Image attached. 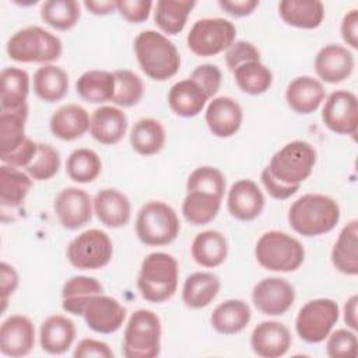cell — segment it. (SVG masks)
I'll return each instance as SVG.
<instances>
[{
    "instance_id": "obj_4",
    "label": "cell",
    "mask_w": 358,
    "mask_h": 358,
    "mask_svg": "<svg viewBox=\"0 0 358 358\" xmlns=\"http://www.w3.org/2000/svg\"><path fill=\"white\" fill-rule=\"evenodd\" d=\"M6 52L14 62L50 64L62 56L63 43L55 34L38 25H29L10 36Z\"/></svg>"
},
{
    "instance_id": "obj_46",
    "label": "cell",
    "mask_w": 358,
    "mask_h": 358,
    "mask_svg": "<svg viewBox=\"0 0 358 358\" xmlns=\"http://www.w3.org/2000/svg\"><path fill=\"white\" fill-rule=\"evenodd\" d=\"M186 190L206 192L222 199L225 192V178L222 172L214 166H199L189 175Z\"/></svg>"
},
{
    "instance_id": "obj_39",
    "label": "cell",
    "mask_w": 358,
    "mask_h": 358,
    "mask_svg": "<svg viewBox=\"0 0 358 358\" xmlns=\"http://www.w3.org/2000/svg\"><path fill=\"white\" fill-rule=\"evenodd\" d=\"M196 1L189 0H158L154 11V21L158 28L168 35H176L183 31L187 17Z\"/></svg>"
},
{
    "instance_id": "obj_7",
    "label": "cell",
    "mask_w": 358,
    "mask_h": 358,
    "mask_svg": "<svg viewBox=\"0 0 358 358\" xmlns=\"http://www.w3.org/2000/svg\"><path fill=\"white\" fill-rule=\"evenodd\" d=\"M161 320L150 309H137L127 320L123 333L126 358H155L161 352Z\"/></svg>"
},
{
    "instance_id": "obj_49",
    "label": "cell",
    "mask_w": 358,
    "mask_h": 358,
    "mask_svg": "<svg viewBox=\"0 0 358 358\" xmlns=\"http://www.w3.org/2000/svg\"><path fill=\"white\" fill-rule=\"evenodd\" d=\"M260 60V52L257 48L248 41H236L234 42L225 53V63L227 67L234 71L238 66L248 63V62H257Z\"/></svg>"
},
{
    "instance_id": "obj_18",
    "label": "cell",
    "mask_w": 358,
    "mask_h": 358,
    "mask_svg": "<svg viewBox=\"0 0 358 358\" xmlns=\"http://www.w3.org/2000/svg\"><path fill=\"white\" fill-rule=\"evenodd\" d=\"M292 337L284 323L264 320L259 323L250 334V347L253 352L263 358H278L288 352Z\"/></svg>"
},
{
    "instance_id": "obj_24",
    "label": "cell",
    "mask_w": 358,
    "mask_h": 358,
    "mask_svg": "<svg viewBox=\"0 0 358 358\" xmlns=\"http://www.w3.org/2000/svg\"><path fill=\"white\" fill-rule=\"evenodd\" d=\"M90 119L91 116L85 108L77 103H67L52 113L49 127L55 137L73 141L90 130Z\"/></svg>"
},
{
    "instance_id": "obj_31",
    "label": "cell",
    "mask_w": 358,
    "mask_h": 358,
    "mask_svg": "<svg viewBox=\"0 0 358 358\" xmlns=\"http://www.w3.org/2000/svg\"><path fill=\"white\" fill-rule=\"evenodd\" d=\"M193 260L207 268L222 264L228 255L227 238L215 229H207L197 234L190 246Z\"/></svg>"
},
{
    "instance_id": "obj_33",
    "label": "cell",
    "mask_w": 358,
    "mask_h": 358,
    "mask_svg": "<svg viewBox=\"0 0 358 358\" xmlns=\"http://www.w3.org/2000/svg\"><path fill=\"white\" fill-rule=\"evenodd\" d=\"M166 140V133L162 123L154 117L138 119L130 130L131 148L144 157L158 154Z\"/></svg>"
},
{
    "instance_id": "obj_56",
    "label": "cell",
    "mask_w": 358,
    "mask_h": 358,
    "mask_svg": "<svg viewBox=\"0 0 358 358\" xmlns=\"http://www.w3.org/2000/svg\"><path fill=\"white\" fill-rule=\"evenodd\" d=\"M218 6L232 17H246L259 6L257 0H220Z\"/></svg>"
},
{
    "instance_id": "obj_44",
    "label": "cell",
    "mask_w": 358,
    "mask_h": 358,
    "mask_svg": "<svg viewBox=\"0 0 358 358\" xmlns=\"http://www.w3.org/2000/svg\"><path fill=\"white\" fill-rule=\"evenodd\" d=\"M115 76V94L112 102L122 108H131L137 105L144 94L141 78L131 70L119 69L113 71Z\"/></svg>"
},
{
    "instance_id": "obj_28",
    "label": "cell",
    "mask_w": 358,
    "mask_h": 358,
    "mask_svg": "<svg viewBox=\"0 0 358 358\" xmlns=\"http://www.w3.org/2000/svg\"><path fill=\"white\" fill-rule=\"evenodd\" d=\"M221 288L218 275L208 271H196L186 277L182 288V301L192 309L208 306Z\"/></svg>"
},
{
    "instance_id": "obj_52",
    "label": "cell",
    "mask_w": 358,
    "mask_h": 358,
    "mask_svg": "<svg viewBox=\"0 0 358 358\" xmlns=\"http://www.w3.org/2000/svg\"><path fill=\"white\" fill-rule=\"evenodd\" d=\"M260 179H262V183H263L264 189L267 190V193L273 199H277V200H287V199H289L291 196H294L299 190V186H291V185H284V183L278 182L270 173L267 166L262 171Z\"/></svg>"
},
{
    "instance_id": "obj_1",
    "label": "cell",
    "mask_w": 358,
    "mask_h": 358,
    "mask_svg": "<svg viewBox=\"0 0 358 358\" xmlns=\"http://www.w3.org/2000/svg\"><path fill=\"white\" fill-rule=\"evenodd\" d=\"M340 221L337 201L320 193H308L296 199L288 210L291 228L306 238L330 232Z\"/></svg>"
},
{
    "instance_id": "obj_13",
    "label": "cell",
    "mask_w": 358,
    "mask_h": 358,
    "mask_svg": "<svg viewBox=\"0 0 358 358\" xmlns=\"http://www.w3.org/2000/svg\"><path fill=\"white\" fill-rule=\"evenodd\" d=\"M295 301V289L281 277L260 280L252 291V302L257 310L267 316L284 315Z\"/></svg>"
},
{
    "instance_id": "obj_54",
    "label": "cell",
    "mask_w": 358,
    "mask_h": 358,
    "mask_svg": "<svg viewBox=\"0 0 358 358\" xmlns=\"http://www.w3.org/2000/svg\"><path fill=\"white\" fill-rule=\"evenodd\" d=\"M38 150V143H35L34 140H31L29 137L25 140V143L13 154L0 158L3 164L15 166V168H27L29 165V162L32 161V158L35 157Z\"/></svg>"
},
{
    "instance_id": "obj_9",
    "label": "cell",
    "mask_w": 358,
    "mask_h": 358,
    "mask_svg": "<svg viewBox=\"0 0 358 358\" xmlns=\"http://www.w3.org/2000/svg\"><path fill=\"white\" fill-rule=\"evenodd\" d=\"M236 36L234 22L221 17L197 20L190 28L186 43L192 53L200 57L215 56L227 50Z\"/></svg>"
},
{
    "instance_id": "obj_34",
    "label": "cell",
    "mask_w": 358,
    "mask_h": 358,
    "mask_svg": "<svg viewBox=\"0 0 358 358\" xmlns=\"http://www.w3.org/2000/svg\"><path fill=\"white\" fill-rule=\"evenodd\" d=\"M1 110H15L27 106L29 94V76L25 70L18 67H6L0 74Z\"/></svg>"
},
{
    "instance_id": "obj_41",
    "label": "cell",
    "mask_w": 358,
    "mask_h": 358,
    "mask_svg": "<svg viewBox=\"0 0 358 358\" xmlns=\"http://www.w3.org/2000/svg\"><path fill=\"white\" fill-rule=\"evenodd\" d=\"M232 73L239 90L249 95L264 94L273 84L271 70L260 60L243 63Z\"/></svg>"
},
{
    "instance_id": "obj_19",
    "label": "cell",
    "mask_w": 358,
    "mask_h": 358,
    "mask_svg": "<svg viewBox=\"0 0 358 358\" xmlns=\"http://www.w3.org/2000/svg\"><path fill=\"white\" fill-rule=\"evenodd\" d=\"M204 117L208 130L215 137L228 138L241 129L243 112L234 98L217 96L207 105Z\"/></svg>"
},
{
    "instance_id": "obj_29",
    "label": "cell",
    "mask_w": 358,
    "mask_h": 358,
    "mask_svg": "<svg viewBox=\"0 0 358 358\" xmlns=\"http://www.w3.org/2000/svg\"><path fill=\"white\" fill-rule=\"evenodd\" d=\"M331 263L343 274H358V220H351L340 231L331 249Z\"/></svg>"
},
{
    "instance_id": "obj_20",
    "label": "cell",
    "mask_w": 358,
    "mask_h": 358,
    "mask_svg": "<svg viewBox=\"0 0 358 358\" xmlns=\"http://www.w3.org/2000/svg\"><path fill=\"white\" fill-rule=\"evenodd\" d=\"M264 196L259 186L250 179L235 182L227 199L229 214L239 221H253L264 208Z\"/></svg>"
},
{
    "instance_id": "obj_55",
    "label": "cell",
    "mask_w": 358,
    "mask_h": 358,
    "mask_svg": "<svg viewBox=\"0 0 358 358\" xmlns=\"http://www.w3.org/2000/svg\"><path fill=\"white\" fill-rule=\"evenodd\" d=\"M340 32L343 41L352 49H358V10H350L341 20Z\"/></svg>"
},
{
    "instance_id": "obj_21",
    "label": "cell",
    "mask_w": 358,
    "mask_h": 358,
    "mask_svg": "<svg viewBox=\"0 0 358 358\" xmlns=\"http://www.w3.org/2000/svg\"><path fill=\"white\" fill-rule=\"evenodd\" d=\"M127 131V116L116 108L103 105L96 108L90 119V134L103 145L117 144Z\"/></svg>"
},
{
    "instance_id": "obj_14",
    "label": "cell",
    "mask_w": 358,
    "mask_h": 358,
    "mask_svg": "<svg viewBox=\"0 0 358 358\" xmlns=\"http://www.w3.org/2000/svg\"><path fill=\"white\" fill-rule=\"evenodd\" d=\"M55 214L63 228L74 231L83 228L92 218V200L90 194L76 186L64 187L55 199Z\"/></svg>"
},
{
    "instance_id": "obj_42",
    "label": "cell",
    "mask_w": 358,
    "mask_h": 358,
    "mask_svg": "<svg viewBox=\"0 0 358 358\" xmlns=\"http://www.w3.org/2000/svg\"><path fill=\"white\" fill-rule=\"evenodd\" d=\"M102 171L99 155L90 148H77L70 152L66 161V173L77 183L94 182Z\"/></svg>"
},
{
    "instance_id": "obj_15",
    "label": "cell",
    "mask_w": 358,
    "mask_h": 358,
    "mask_svg": "<svg viewBox=\"0 0 358 358\" xmlns=\"http://www.w3.org/2000/svg\"><path fill=\"white\" fill-rule=\"evenodd\" d=\"M83 317L92 331L112 334L122 327L126 319V308L116 298L98 294L85 305Z\"/></svg>"
},
{
    "instance_id": "obj_6",
    "label": "cell",
    "mask_w": 358,
    "mask_h": 358,
    "mask_svg": "<svg viewBox=\"0 0 358 358\" xmlns=\"http://www.w3.org/2000/svg\"><path fill=\"white\" fill-rule=\"evenodd\" d=\"M180 231L176 211L161 200L145 203L137 213L136 235L147 246H164L172 243Z\"/></svg>"
},
{
    "instance_id": "obj_40",
    "label": "cell",
    "mask_w": 358,
    "mask_h": 358,
    "mask_svg": "<svg viewBox=\"0 0 358 358\" xmlns=\"http://www.w3.org/2000/svg\"><path fill=\"white\" fill-rule=\"evenodd\" d=\"M221 197L206 192H187L182 203V214L192 225H206L213 221L221 207Z\"/></svg>"
},
{
    "instance_id": "obj_30",
    "label": "cell",
    "mask_w": 358,
    "mask_h": 358,
    "mask_svg": "<svg viewBox=\"0 0 358 358\" xmlns=\"http://www.w3.org/2000/svg\"><path fill=\"white\" fill-rule=\"evenodd\" d=\"M102 284L88 275L70 277L62 288V308L67 313L83 316L88 301L98 294H102Z\"/></svg>"
},
{
    "instance_id": "obj_35",
    "label": "cell",
    "mask_w": 358,
    "mask_h": 358,
    "mask_svg": "<svg viewBox=\"0 0 358 358\" xmlns=\"http://www.w3.org/2000/svg\"><path fill=\"white\" fill-rule=\"evenodd\" d=\"M35 95L49 103L63 99L69 91L67 73L55 64H43L34 74Z\"/></svg>"
},
{
    "instance_id": "obj_3",
    "label": "cell",
    "mask_w": 358,
    "mask_h": 358,
    "mask_svg": "<svg viewBox=\"0 0 358 358\" xmlns=\"http://www.w3.org/2000/svg\"><path fill=\"white\" fill-rule=\"evenodd\" d=\"M178 280L179 266L176 259L164 252H154L141 262L137 288L145 301L161 303L175 295Z\"/></svg>"
},
{
    "instance_id": "obj_8",
    "label": "cell",
    "mask_w": 358,
    "mask_h": 358,
    "mask_svg": "<svg viewBox=\"0 0 358 358\" xmlns=\"http://www.w3.org/2000/svg\"><path fill=\"white\" fill-rule=\"evenodd\" d=\"M315 147L303 140H294L281 147L271 157L267 169L281 183L301 186L316 164Z\"/></svg>"
},
{
    "instance_id": "obj_36",
    "label": "cell",
    "mask_w": 358,
    "mask_h": 358,
    "mask_svg": "<svg viewBox=\"0 0 358 358\" xmlns=\"http://www.w3.org/2000/svg\"><path fill=\"white\" fill-rule=\"evenodd\" d=\"M32 187V178L15 166H0V203L1 207H20Z\"/></svg>"
},
{
    "instance_id": "obj_22",
    "label": "cell",
    "mask_w": 358,
    "mask_h": 358,
    "mask_svg": "<svg viewBox=\"0 0 358 358\" xmlns=\"http://www.w3.org/2000/svg\"><path fill=\"white\" fill-rule=\"evenodd\" d=\"M92 206L96 218L108 228H120L130 221V200L117 189L106 187L99 190L92 200Z\"/></svg>"
},
{
    "instance_id": "obj_2",
    "label": "cell",
    "mask_w": 358,
    "mask_h": 358,
    "mask_svg": "<svg viewBox=\"0 0 358 358\" xmlns=\"http://www.w3.org/2000/svg\"><path fill=\"white\" fill-rule=\"evenodd\" d=\"M134 53L140 69L151 80L166 81L179 71V52L161 32L154 29L140 32L134 39Z\"/></svg>"
},
{
    "instance_id": "obj_5",
    "label": "cell",
    "mask_w": 358,
    "mask_h": 358,
    "mask_svg": "<svg viewBox=\"0 0 358 358\" xmlns=\"http://www.w3.org/2000/svg\"><path fill=\"white\" fill-rule=\"evenodd\" d=\"M257 263L268 271L289 273L301 267L305 260L302 243L281 231L264 232L255 248Z\"/></svg>"
},
{
    "instance_id": "obj_23",
    "label": "cell",
    "mask_w": 358,
    "mask_h": 358,
    "mask_svg": "<svg viewBox=\"0 0 358 358\" xmlns=\"http://www.w3.org/2000/svg\"><path fill=\"white\" fill-rule=\"evenodd\" d=\"M324 98L326 91L323 84L310 76H299L294 78L285 90V101L288 106L299 115L316 112Z\"/></svg>"
},
{
    "instance_id": "obj_12",
    "label": "cell",
    "mask_w": 358,
    "mask_h": 358,
    "mask_svg": "<svg viewBox=\"0 0 358 358\" xmlns=\"http://www.w3.org/2000/svg\"><path fill=\"white\" fill-rule=\"evenodd\" d=\"M322 120L336 134L355 136L358 130V101L355 94L345 90L333 91L324 101Z\"/></svg>"
},
{
    "instance_id": "obj_51",
    "label": "cell",
    "mask_w": 358,
    "mask_h": 358,
    "mask_svg": "<svg viewBox=\"0 0 358 358\" xmlns=\"http://www.w3.org/2000/svg\"><path fill=\"white\" fill-rule=\"evenodd\" d=\"M73 357L74 358H88V357L113 358V351L105 341L95 340V338H83L76 345Z\"/></svg>"
},
{
    "instance_id": "obj_53",
    "label": "cell",
    "mask_w": 358,
    "mask_h": 358,
    "mask_svg": "<svg viewBox=\"0 0 358 358\" xmlns=\"http://www.w3.org/2000/svg\"><path fill=\"white\" fill-rule=\"evenodd\" d=\"M18 287V273L13 266L6 262L0 264V291H1V312L6 310L8 298L15 292Z\"/></svg>"
},
{
    "instance_id": "obj_37",
    "label": "cell",
    "mask_w": 358,
    "mask_h": 358,
    "mask_svg": "<svg viewBox=\"0 0 358 358\" xmlns=\"http://www.w3.org/2000/svg\"><path fill=\"white\" fill-rule=\"evenodd\" d=\"M76 91L90 103L112 101L115 94V76L106 70H88L76 81Z\"/></svg>"
},
{
    "instance_id": "obj_50",
    "label": "cell",
    "mask_w": 358,
    "mask_h": 358,
    "mask_svg": "<svg viewBox=\"0 0 358 358\" xmlns=\"http://www.w3.org/2000/svg\"><path fill=\"white\" fill-rule=\"evenodd\" d=\"M152 1L150 0H116V11L129 22L141 24L151 13Z\"/></svg>"
},
{
    "instance_id": "obj_47",
    "label": "cell",
    "mask_w": 358,
    "mask_h": 358,
    "mask_svg": "<svg viewBox=\"0 0 358 358\" xmlns=\"http://www.w3.org/2000/svg\"><path fill=\"white\" fill-rule=\"evenodd\" d=\"M326 338V352L330 358L357 357L358 340L354 330L338 329L336 331H330V334Z\"/></svg>"
},
{
    "instance_id": "obj_17",
    "label": "cell",
    "mask_w": 358,
    "mask_h": 358,
    "mask_svg": "<svg viewBox=\"0 0 358 358\" xmlns=\"http://www.w3.org/2000/svg\"><path fill=\"white\" fill-rule=\"evenodd\" d=\"M354 66L355 60L351 50L337 43L323 46L315 57L317 77L329 84H338L347 80L352 74Z\"/></svg>"
},
{
    "instance_id": "obj_45",
    "label": "cell",
    "mask_w": 358,
    "mask_h": 358,
    "mask_svg": "<svg viewBox=\"0 0 358 358\" xmlns=\"http://www.w3.org/2000/svg\"><path fill=\"white\" fill-rule=\"evenodd\" d=\"M60 168V154L56 148L46 143H38V150L29 165L25 168L27 173L34 180H49Z\"/></svg>"
},
{
    "instance_id": "obj_11",
    "label": "cell",
    "mask_w": 358,
    "mask_h": 358,
    "mask_svg": "<svg viewBox=\"0 0 358 358\" xmlns=\"http://www.w3.org/2000/svg\"><path fill=\"white\" fill-rule=\"evenodd\" d=\"M340 316L338 305L330 298H317L306 302L295 319V330L301 340L309 344L323 341Z\"/></svg>"
},
{
    "instance_id": "obj_25",
    "label": "cell",
    "mask_w": 358,
    "mask_h": 358,
    "mask_svg": "<svg viewBox=\"0 0 358 358\" xmlns=\"http://www.w3.org/2000/svg\"><path fill=\"white\" fill-rule=\"evenodd\" d=\"M76 338V324L63 315L48 316L39 330V343L45 352L60 355L64 354Z\"/></svg>"
},
{
    "instance_id": "obj_10",
    "label": "cell",
    "mask_w": 358,
    "mask_h": 358,
    "mask_svg": "<svg viewBox=\"0 0 358 358\" xmlns=\"http://www.w3.org/2000/svg\"><path fill=\"white\" fill-rule=\"evenodd\" d=\"M113 245L109 235L92 228L70 241L66 249L69 263L78 270H98L109 264Z\"/></svg>"
},
{
    "instance_id": "obj_43",
    "label": "cell",
    "mask_w": 358,
    "mask_h": 358,
    "mask_svg": "<svg viewBox=\"0 0 358 358\" xmlns=\"http://www.w3.org/2000/svg\"><path fill=\"white\" fill-rule=\"evenodd\" d=\"M80 15V4L76 0H48L41 6V18L57 31L76 27Z\"/></svg>"
},
{
    "instance_id": "obj_16",
    "label": "cell",
    "mask_w": 358,
    "mask_h": 358,
    "mask_svg": "<svg viewBox=\"0 0 358 358\" xmlns=\"http://www.w3.org/2000/svg\"><path fill=\"white\" fill-rule=\"evenodd\" d=\"M35 345V327L29 317L11 315L0 326V351L6 357L28 355Z\"/></svg>"
},
{
    "instance_id": "obj_48",
    "label": "cell",
    "mask_w": 358,
    "mask_h": 358,
    "mask_svg": "<svg viewBox=\"0 0 358 358\" xmlns=\"http://www.w3.org/2000/svg\"><path fill=\"white\" fill-rule=\"evenodd\" d=\"M189 78L196 81L204 90V92L207 94L208 98H213L221 87L222 74H221V70L218 69V66L211 64V63H204V64L197 66L192 71Z\"/></svg>"
},
{
    "instance_id": "obj_27",
    "label": "cell",
    "mask_w": 358,
    "mask_h": 358,
    "mask_svg": "<svg viewBox=\"0 0 358 358\" xmlns=\"http://www.w3.org/2000/svg\"><path fill=\"white\" fill-rule=\"evenodd\" d=\"M250 317V306L243 299H227L214 308L210 322L217 333L231 336L242 331Z\"/></svg>"
},
{
    "instance_id": "obj_57",
    "label": "cell",
    "mask_w": 358,
    "mask_h": 358,
    "mask_svg": "<svg viewBox=\"0 0 358 358\" xmlns=\"http://www.w3.org/2000/svg\"><path fill=\"white\" fill-rule=\"evenodd\" d=\"M83 4L94 15H108L116 11V0H85Z\"/></svg>"
},
{
    "instance_id": "obj_26",
    "label": "cell",
    "mask_w": 358,
    "mask_h": 358,
    "mask_svg": "<svg viewBox=\"0 0 358 358\" xmlns=\"http://www.w3.org/2000/svg\"><path fill=\"white\" fill-rule=\"evenodd\" d=\"M210 98L192 78L175 83L168 92V103L172 112L180 117H194L206 106Z\"/></svg>"
},
{
    "instance_id": "obj_58",
    "label": "cell",
    "mask_w": 358,
    "mask_h": 358,
    "mask_svg": "<svg viewBox=\"0 0 358 358\" xmlns=\"http://www.w3.org/2000/svg\"><path fill=\"white\" fill-rule=\"evenodd\" d=\"M357 308H358V295H351L344 303V322L354 331L358 329Z\"/></svg>"
},
{
    "instance_id": "obj_38",
    "label": "cell",
    "mask_w": 358,
    "mask_h": 358,
    "mask_svg": "<svg viewBox=\"0 0 358 358\" xmlns=\"http://www.w3.org/2000/svg\"><path fill=\"white\" fill-rule=\"evenodd\" d=\"M28 105L15 110L0 112V158L17 151L28 138L25 136V123Z\"/></svg>"
},
{
    "instance_id": "obj_32",
    "label": "cell",
    "mask_w": 358,
    "mask_h": 358,
    "mask_svg": "<svg viewBox=\"0 0 358 358\" xmlns=\"http://www.w3.org/2000/svg\"><path fill=\"white\" fill-rule=\"evenodd\" d=\"M278 14L282 21L291 27L315 29L324 18V6L317 0H282L278 3Z\"/></svg>"
}]
</instances>
